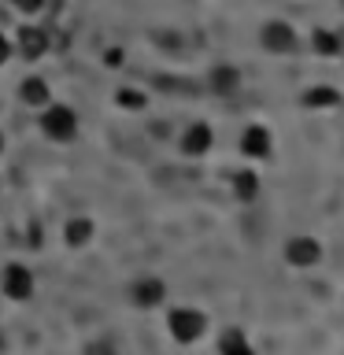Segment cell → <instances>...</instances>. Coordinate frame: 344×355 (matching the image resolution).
<instances>
[{
  "instance_id": "6da1fadb",
  "label": "cell",
  "mask_w": 344,
  "mask_h": 355,
  "mask_svg": "<svg viewBox=\"0 0 344 355\" xmlns=\"http://www.w3.org/2000/svg\"><path fill=\"white\" fill-rule=\"evenodd\" d=\"M166 326H171V337L178 344H196L207 333V315L196 307H174L171 318H166Z\"/></svg>"
},
{
  "instance_id": "7a4b0ae2",
  "label": "cell",
  "mask_w": 344,
  "mask_h": 355,
  "mask_svg": "<svg viewBox=\"0 0 344 355\" xmlns=\"http://www.w3.org/2000/svg\"><path fill=\"white\" fill-rule=\"evenodd\" d=\"M41 130H44V137H52V141H71L74 133H78L74 107H67V104H44Z\"/></svg>"
},
{
  "instance_id": "30bf717a",
  "label": "cell",
  "mask_w": 344,
  "mask_h": 355,
  "mask_svg": "<svg viewBox=\"0 0 344 355\" xmlns=\"http://www.w3.org/2000/svg\"><path fill=\"white\" fill-rule=\"evenodd\" d=\"M130 296H133L137 307H160L163 296H166V285L160 282V277H141V282L130 288Z\"/></svg>"
},
{
  "instance_id": "44dd1931",
  "label": "cell",
  "mask_w": 344,
  "mask_h": 355,
  "mask_svg": "<svg viewBox=\"0 0 344 355\" xmlns=\"http://www.w3.org/2000/svg\"><path fill=\"white\" fill-rule=\"evenodd\" d=\"M89 352H93V355H108V348H104V344H93Z\"/></svg>"
},
{
  "instance_id": "52a82bcc",
  "label": "cell",
  "mask_w": 344,
  "mask_h": 355,
  "mask_svg": "<svg viewBox=\"0 0 344 355\" xmlns=\"http://www.w3.org/2000/svg\"><path fill=\"white\" fill-rule=\"evenodd\" d=\"M270 144H274L270 130L259 126V122H255V126H248V130L241 133V152L248 155V159H266V155H270Z\"/></svg>"
},
{
  "instance_id": "d6986e66",
  "label": "cell",
  "mask_w": 344,
  "mask_h": 355,
  "mask_svg": "<svg viewBox=\"0 0 344 355\" xmlns=\"http://www.w3.org/2000/svg\"><path fill=\"white\" fill-rule=\"evenodd\" d=\"M122 60H126V52H122V49H108L104 52V63L108 67H122Z\"/></svg>"
},
{
  "instance_id": "277c9868",
  "label": "cell",
  "mask_w": 344,
  "mask_h": 355,
  "mask_svg": "<svg viewBox=\"0 0 344 355\" xmlns=\"http://www.w3.org/2000/svg\"><path fill=\"white\" fill-rule=\"evenodd\" d=\"M0 285H4V296L8 300H30L33 296V274L22 263H8Z\"/></svg>"
},
{
  "instance_id": "3957f363",
  "label": "cell",
  "mask_w": 344,
  "mask_h": 355,
  "mask_svg": "<svg viewBox=\"0 0 344 355\" xmlns=\"http://www.w3.org/2000/svg\"><path fill=\"white\" fill-rule=\"evenodd\" d=\"M259 41H263V49H266V52L285 55V52H293V49H296V30L289 26V22L274 19V22H266V26H263Z\"/></svg>"
},
{
  "instance_id": "2e32d148",
  "label": "cell",
  "mask_w": 344,
  "mask_h": 355,
  "mask_svg": "<svg viewBox=\"0 0 344 355\" xmlns=\"http://www.w3.org/2000/svg\"><path fill=\"white\" fill-rule=\"evenodd\" d=\"M311 49L318 55H337L341 52V37L333 30H315V37H311Z\"/></svg>"
},
{
  "instance_id": "ba28073f",
  "label": "cell",
  "mask_w": 344,
  "mask_h": 355,
  "mask_svg": "<svg viewBox=\"0 0 344 355\" xmlns=\"http://www.w3.org/2000/svg\"><path fill=\"white\" fill-rule=\"evenodd\" d=\"M15 49L22 60H41L44 52H49V33L41 26H22L19 37H15Z\"/></svg>"
},
{
  "instance_id": "8fae6325",
  "label": "cell",
  "mask_w": 344,
  "mask_h": 355,
  "mask_svg": "<svg viewBox=\"0 0 344 355\" xmlns=\"http://www.w3.org/2000/svg\"><path fill=\"white\" fill-rule=\"evenodd\" d=\"M19 96H22V104H30V107H44L49 104V82L44 78H26V82L19 85Z\"/></svg>"
},
{
  "instance_id": "e0dca14e",
  "label": "cell",
  "mask_w": 344,
  "mask_h": 355,
  "mask_svg": "<svg viewBox=\"0 0 344 355\" xmlns=\"http://www.w3.org/2000/svg\"><path fill=\"white\" fill-rule=\"evenodd\" d=\"M115 104L119 107H144V93H137V89H119Z\"/></svg>"
},
{
  "instance_id": "5b68a950",
  "label": "cell",
  "mask_w": 344,
  "mask_h": 355,
  "mask_svg": "<svg viewBox=\"0 0 344 355\" xmlns=\"http://www.w3.org/2000/svg\"><path fill=\"white\" fill-rule=\"evenodd\" d=\"M211 144H215V133H211V126H207V122H193V126L182 133L178 148H182L189 159H200V155L211 152Z\"/></svg>"
},
{
  "instance_id": "8992f818",
  "label": "cell",
  "mask_w": 344,
  "mask_h": 355,
  "mask_svg": "<svg viewBox=\"0 0 344 355\" xmlns=\"http://www.w3.org/2000/svg\"><path fill=\"white\" fill-rule=\"evenodd\" d=\"M285 259H289V266L307 270V266H315L322 259V244L315 237H293V241L285 244Z\"/></svg>"
},
{
  "instance_id": "4fadbf2b",
  "label": "cell",
  "mask_w": 344,
  "mask_h": 355,
  "mask_svg": "<svg viewBox=\"0 0 344 355\" xmlns=\"http://www.w3.org/2000/svg\"><path fill=\"white\" fill-rule=\"evenodd\" d=\"M300 104L304 107H337L341 104V93L333 85H311L304 96H300Z\"/></svg>"
},
{
  "instance_id": "9a60e30c",
  "label": "cell",
  "mask_w": 344,
  "mask_h": 355,
  "mask_svg": "<svg viewBox=\"0 0 344 355\" xmlns=\"http://www.w3.org/2000/svg\"><path fill=\"white\" fill-rule=\"evenodd\" d=\"M233 196L244 200V204L259 196V178H255V171H241L237 178H233Z\"/></svg>"
},
{
  "instance_id": "7c38bea8",
  "label": "cell",
  "mask_w": 344,
  "mask_h": 355,
  "mask_svg": "<svg viewBox=\"0 0 344 355\" xmlns=\"http://www.w3.org/2000/svg\"><path fill=\"white\" fill-rule=\"evenodd\" d=\"M93 233H96L93 218H71V222H67V230H63V237H67L71 248H85V244L93 241Z\"/></svg>"
},
{
  "instance_id": "9c48e42d",
  "label": "cell",
  "mask_w": 344,
  "mask_h": 355,
  "mask_svg": "<svg viewBox=\"0 0 344 355\" xmlns=\"http://www.w3.org/2000/svg\"><path fill=\"white\" fill-rule=\"evenodd\" d=\"M207 85H211V93H215V96H233L241 89V71H237V67H230V63H218L215 71L207 74Z\"/></svg>"
},
{
  "instance_id": "5bb4252c",
  "label": "cell",
  "mask_w": 344,
  "mask_h": 355,
  "mask_svg": "<svg viewBox=\"0 0 344 355\" xmlns=\"http://www.w3.org/2000/svg\"><path fill=\"white\" fill-rule=\"evenodd\" d=\"M218 355H255V352H252V344L241 329H226L218 337Z\"/></svg>"
},
{
  "instance_id": "ffe728a7",
  "label": "cell",
  "mask_w": 344,
  "mask_h": 355,
  "mask_svg": "<svg viewBox=\"0 0 344 355\" xmlns=\"http://www.w3.org/2000/svg\"><path fill=\"white\" fill-rule=\"evenodd\" d=\"M8 60H11V41L4 37V33H0V67H4Z\"/></svg>"
},
{
  "instance_id": "ac0fdd59",
  "label": "cell",
  "mask_w": 344,
  "mask_h": 355,
  "mask_svg": "<svg viewBox=\"0 0 344 355\" xmlns=\"http://www.w3.org/2000/svg\"><path fill=\"white\" fill-rule=\"evenodd\" d=\"M15 11H22V15H33V11H41L44 8V0H8Z\"/></svg>"
}]
</instances>
